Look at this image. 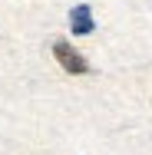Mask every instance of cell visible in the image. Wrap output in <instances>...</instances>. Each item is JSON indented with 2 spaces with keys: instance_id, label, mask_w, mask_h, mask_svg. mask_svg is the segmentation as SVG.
I'll return each mask as SVG.
<instances>
[{
  "instance_id": "1",
  "label": "cell",
  "mask_w": 152,
  "mask_h": 155,
  "mask_svg": "<svg viewBox=\"0 0 152 155\" xmlns=\"http://www.w3.org/2000/svg\"><path fill=\"white\" fill-rule=\"evenodd\" d=\"M53 56H56V63H60L66 73H73V76H83V73H90V63L83 60V53H76L66 40H56L53 43Z\"/></svg>"
},
{
  "instance_id": "2",
  "label": "cell",
  "mask_w": 152,
  "mask_h": 155,
  "mask_svg": "<svg viewBox=\"0 0 152 155\" xmlns=\"http://www.w3.org/2000/svg\"><path fill=\"white\" fill-rule=\"evenodd\" d=\"M69 30H73V36H90V33L96 30V20H93V7L90 3L73 7V13H69Z\"/></svg>"
}]
</instances>
